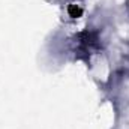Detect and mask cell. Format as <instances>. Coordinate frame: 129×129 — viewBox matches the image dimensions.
I'll use <instances>...</instances> for the list:
<instances>
[{"instance_id":"6da1fadb","label":"cell","mask_w":129,"mask_h":129,"mask_svg":"<svg viewBox=\"0 0 129 129\" xmlns=\"http://www.w3.org/2000/svg\"><path fill=\"white\" fill-rule=\"evenodd\" d=\"M71 15H72V17H80V15H81V9H78V8H71Z\"/></svg>"}]
</instances>
